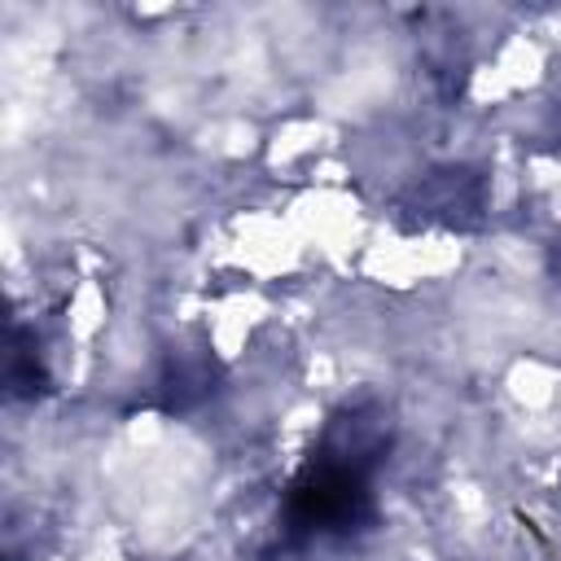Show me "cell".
Segmentation results:
<instances>
[{
  "label": "cell",
  "mask_w": 561,
  "mask_h": 561,
  "mask_svg": "<svg viewBox=\"0 0 561 561\" xmlns=\"http://www.w3.org/2000/svg\"><path fill=\"white\" fill-rule=\"evenodd\" d=\"M394 425L377 403H351L329 416L320 443L298 465L280 500V543L307 548L351 539L377 517V469L386 465Z\"/></svg>",
  "instance_id": "cell-1"
},
{
  "label": "cell",
  "mask_w": 561,
  "mask_h": 561,
  "mask_svg": "<svg viewBox=\"0 0 561 561\" xmlns=\"http://www.w3.org/2000/svg\"><path fill=\"white\" fill-rule=\"evenodd\" d=\"M478 202H482V184H478L469 171H438V175L425 184V193H421L425 215H438V219H447V224H460L465 215H473Z\"/></svg>",
  "instance_id": "cell-2"
},
{
  "label": "cell",
  "mask_w": 561,
  "mask_h": 561,
  "mask_svg": "<svg viewBox=\"0 0 561 561\" xmlns=\"http://www.w3.org/2000/svg\"><path fill=\"white\" fill-rule=\"evenodd\" d=\"M158 390H162V408H167V412H188V408H197L202 399H210V390H215V368H210L206 359L180 355V359L167 364Z\"/></svg>",
  "instance_id": "cell-3"
},
{
  "label": "cell",
  "mask_w": 561,
  "mask_h": 561,
  "mask_svg": "<svg viewBox=\"0 0 561 561\" xmlns=\"http://www.w3.org/2000/svg\"><path fill=\"white\" fill-rule=\"evenodd\" d=\"M9 390L13 394H39L44 390V359H39V346L26 329H13V342H9Z\"/></svg>",
  "instance_id": "cell-4"
}]
</instances>
